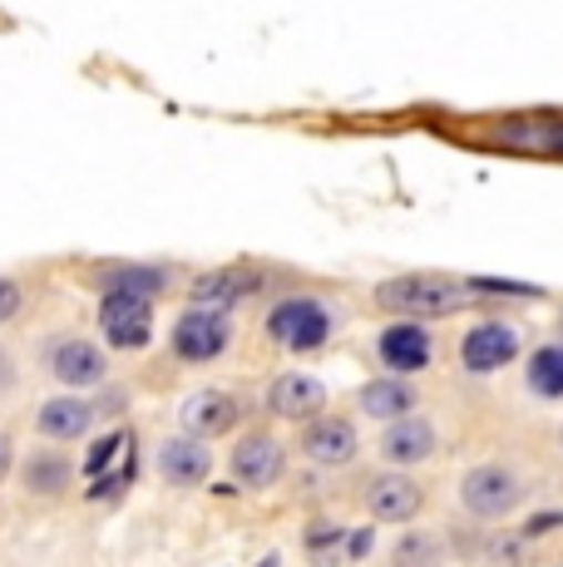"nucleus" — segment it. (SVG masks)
<instances>
[{
  "instance_id": "nucleus-1",
  "label": "nucleus",
  "mask_w": 563,
  "mask_h": 567,
  "mask_svg": "<svg viewBox=\"0 0 563 567\" xmlns=\"http://www.w3.org/2000/svg\"><path fill=\"white\" fill-rule=\"evenodd\" d=\"M376 307L391 311L396 321H440L470 307V277H450V271H400V277L376 281Z\"/></svg>"
},
{
  "instance_id": "nucleus-2",
  "label": "nucleus",
  "mask_w": 563,
  "mask_h": 567,
  "mask_svg": "<svg viewBox=\"0 0 563 567\" xmlns=\"http://www.w3.org/2000/svg\"><path fill=\"white\" fill-rule=\"evenodd\" d=\"M331 331H337V316L321 297H307V291H297V297H282L273 311H267V341L282 346V351L291 355H311L321 351V346L331 341Z\"/></svg>"
},
{
  "instance_id": "nucleus-3",
  "label": "nucleus",
  "mask_w": 563,
  "mask_h": 567,
  "mask_svg": "<svg viewBox=\"0 0 563 567\" xmlns=\"http://www.w3.org/2000/svg\"><path fill=\"white\" fill-rule=\"evenodd\" d=\"M529 504V484L509 464H474L460 478V508L474 523H504Z\"/></svg>"
},
{
  "instance_id": "nucleus-4",
  "label": "nucleus",
  "mask_w": 563,
  "mask_h": 567,
  "mask_svg": "<svg viewBox=\"0 0 563 567\" xmlns=\"http://www.w3.org/2000/svg\"><path fill=\"white\" fill-rule=\"evenodd\" d=\"M168 351L178 355L183 365H213V361H223V355L233 351V316L188 307L178 321H173Z\"/></svg>"
},
{
  "instance_id": "nucleus-5",
  "label": "nucleus",
  "mask_w": 563,
  "mask_h": 567,
  "mask_svg": "<svg viewBox=\"0 0 563 567\" xmlns=\"http://www.w3.org/2000/svg\"><path fill=\"white\" fill-rule=\"evenodd\" d=\"M100 336L114 351H144L154 341V297H144V291H104Z\"/></svg>"
},
{
  "instance_id": "nucleus-6",
  "label": "nucleus",
  "mask_w": 563,
  "mask_h": 567,
  "mask_svg": "<svg viewBox=\"0 0 563 567\" xmlns=\"http://www.w3.org/2000/svg\"><path fill=\"white\" fill-rule=\"evenodd\" d=\"M519 351H524V336L514 321H474L460 336V365L470 375H494V370L514 365Z\"/></svg>"
},
{
  "instance_id": "nucleus-7",
  "label": "nucleus",
  "mask_w": 563,
  "mask_h": 567,
  "mask_svg": "<svg viewBox=\"0 0 563 567\" xmlns=\"http://www.w3.org/2000/svg\"><path fill=\"white\" fill-rule=\"evenodd\" d=\"M50 375H55L70 395H80V390H94L110 380V355H104L100 341L55 336V341H50Z\"/></svg>"
},
{
  "instance_id": "nucleus-8",
  "label": "nucleus",
  "mask_w": 563,
  "mask_h": 567,
  "mask_svg": "<svg viewBox=\"0 0 563 567\" xmlns=\"http://www.w3.org/2000/svg\"><path fill=\"white\" fill-rule=\"evenodd\" d=\"M376 355H381L386 375H420L436 361V336L420 321H391L376 331Z\"/></svg>"
},
{
  "instance_id": "nucleus-9",
  "label": "nucleus",
  "mask_w": 563,
  "mask_h": 567,
  "mask_svg": "<svg viewBox=\"0 0 563 567\" xmlns=\"http://www.w3.org/2000/svg\"><path fill=\"white\" fill-rule=\"evenodd\" d=\"M227 468H233V478L243 488L263 494V488H273L287 474V450H282V440H273V434H243L233 444V454H227Z\"/></svg>"
},
{
  "instance_id": "nucleus-10",
  "label": "nucleus",
  "mask_w": 563,
  "mask_h": 567,
  "mask_svg": "<svg viewBox=\"0 0 563 567\" xmlns=\"http://www.w3.org/2000/svg\"><path fill=\"white\" fill-rule=\"evenodd\" d=\"M440 450V430L430 414H406V420H391L381 434V460L391 468H416V464H430Z\"/></svg>"
},
{
  "instance_id": "nucleus-11",
  "label": "nucleus",
  "mask_w": 563,
  "mask_h": 567,
  "mask_svg": "<svg viewBox=\"0 0 563 567\" xmlns=\"http://www.w3.org/2000/svg\"><path fill=\"white\" fill-rule=\"evenodd\" d=\"M301 454L317 468H346L361 454V434H356V424L341 420V414H317V420H307V430H301Z\"/></svg>"
},
{
  "instance_id": "nucleus-12",
  "label": "nucleus",
  "mask_w": 563,
  "mask_h": 567,
  "mask_svg": "<svg viewBox=\"0 0 563 567\" xmlns=\"http://www.w3.org/2000/svg\"><path fill=\"white\" fill-rule=\"evenodd\" d=\"M237 420H243V405H237V395H227V390H198V395H188L178 405V424L188 440H223V434L237 430Z\"/></svg>"
},
{
  "instance_id": "nucleus-13",
  "label": "nucleus",
  "mask_w": 563,
  "mask_h": 567,
  "mask_svg": "<svg viewBox=\"0 0 563 567\" xmlns=\"http://www.w3.org/2000/svg\"><path fill=\"white\" fill-rule=\"evenodd\" d=\"M426 508V488L406 474V468H391V474H376L366 484V514L376 523H410Z\"/></svg>"
},
{
  "instance_id": "nucleus-14",
  "label": "nucleus",
  "mask_w": 563,
  "mask_h": 567,
  "mask_svg": "<svg viewBox=\"0 0 563 567\" xmlns=\"http://www.w3.org/2000/svg\"><path fill=\"white\" fill-rule=\"evenodd\" d=\"M267 410L277 420L307 424L317 414H327V385L317 375H307V370H282V375H273V385H267Z\"/></svg>"
},
{
  "instance_id": "nucleus-15",
  "label": "nucleus",
  "mask_w": 563,
  "mask_h": 567,
  "mask_svg": "<svg viewBox=\"0 0 563 567\" xmlns=\"http://www.w3.org/2000/svg\"><path fill=\"white\" fill-rule=\"evenodd\" d=\"M263 287V277H257L253 267H213V271H203V277H193V287H188V307H203V311H233V307H243L253 291Z\"/></svg>"
},
{
  "instance_id": "nucleus-16",
  "label": "nucleus",
  "mask_w": 563,
  "mask_h": 567,
  "mask_svg": "<svg viewBox=\"0 0 563 567\" xmlns=\"http://www.w3.org/2000/svg\"><path fill=\"white\" fill-rule=\"evenodd\" d=\"M154 468L173 488H198L213 474V450L203 440H188V434H168L154 454Z\"/></svg>"
},
{
  "instance_id": "nucleus-17",
  "label": "nucleus",
  "mask_w": 563,
  "mask_h": 567,
  "mask_svg": "<svg viewBox=\"0 0 563 567\" xmlns=\"http://www.w3.org/2000/svg\"><path fill=\"white\" fill-rule=\"evenodd\" d=\"M90 430H94V405L84 395H70V390H64V395H50L45 405L35 410V434L50 444H74Z\"/></svg>"
},
{
  "instance_id": "nucleus-18",
  "label": "nucleus",
  "mask_w": 563,
  "mask_h": 567,
  "mask_svg": "<svg viewBox=\"0 0 563 567\" xmlns=\"http://www.w3.org/2000/svg\"><path fill=\"white\" fill-rule=\"evenodd\" d=\"M356 405H361L371 420H406V414H416L420 405V395H416V385H410L406 375H376V380H366L361 390H356Z\"/></svg>"
},
{
  "instance_id": "nucleus-19",
  "label": "nucleus",
  "mask_w": 563,
  "mask_h": 567,
  "mask_svg": "<svg viewBox=\"0 0 563 567\" xmlns=\"http://www.w3.org/2000/svg\"><path fill=\"white\" fill-rule=\"evenodd\" d=\"M504 148H529V154H563V124L559 118H509L494 128Z\"/></svg>"
},
{
  "instance_id": "nucleus-20",
  "label": "nucleus",
  "mask_w": 563,
  "mask_h": 567,
  "mask_svg": "<svg viewBox=\"0 0 563 567\" xmlns=\"http://www.w3.org/2000/svg\"><path fill=\"white\" fill-rule=\"evenodd\" d=\"M524 390L534 400H549V405L563 400V341H549V346H539V351H529Z\"/></svg>"
},
{
  "instance_id": "nucleus-21",
  "label": "nucleus",
  "mask_w": 563,
  "mask_h": 567,
  "mask_svg": "<svg viewBox=\"0 0 563 567\" xmlns=\"http://www.w3.org/2000/svg\"><path fill=\"white\" fill-rule=\"evenodd\" d=\"M70 478H74V464L64 460V454H55V450H35L25 464H20V484H25L30 494H40V498L64 494Z\"/></svg>"
},
{
  "instance_id": "nucleus-22",
  "label": "nucleus",
  "mask_w": 563,
  "mask_h": 567,
  "mask_svg": "<svg viewBox=\"0 0 563 567\" xmlns=\"http://www.w3.org/2000/svg\"><path fill=\"white\" fill-rule=\"evenodd\" d=\"M104 291H144V297H158L168 287V271L164 267H110L100 271Z\"/></svg>"
},
{
  "instance_id": "nucleus-23",
  "label": "nucleus",
  "mask_w": 563,
  "mask_h": 567,
  "mask_svg": "<svg viewBox=\"0 0 563 567\" xmlns=\"http://www.w3.org/2000/svg\"><path fill=\"white\" fill-rule=\"evenodd\" d=\"M440 558H446L440 533H406V538L396 543V553H391L396 567H440Z\"/></svg>"
},
{
  "instance_id": "nucleus-24",
  "label": "nucleus",
  "mask_w": 563,
  "mask_h": 567,
  "mask_svg": "<svg viewBox=\"0 0 563 567\" xmlns=\"http://www.w3.org/2000/svg\"><path fill=\"white\" fill-rule=\"evenodd\" d=\"M124 444H129V434H124V430H119V434H104V440L90 450V460H84V474H104V468L114 464V454L124 450Z\"/></svg>"
},
{
  "instance_id": "nucleus-25",
  "label": "nucleus",
  "mask_w": 563,
  "mask_h": 567,
  "mask_svg": "<svg viewBox=\"0 0 563 567\" xmlns=\"http://www.w3.org/2000/svg\"><path fill=\"white\" fill-rule=\"evenodd\" d=\"M20 311H25V287L16 277H0V326H10Z\"/></svg>"
},
{
  "instance_id": "nucleus-26",
  "label": "nucleus",
  "mask_w": 563,
  "mask_h": 567,
  "mask_svg": "<svg viewBox=\"0 0 563 567\" xmlns=\"http://www.w3.org/2000/svg\"><path fill=\"white\" fill-rule=\"evenodd\" d=\"M10 454H16V450H10V440H6V434H0V478L10 474Z\"/></svg>"
},
{
  "instance_id": "nucleus-27",
  "label": "nucleus",
  "mask_w": 563,
  "mask_h": 567,
  "mask_svg": "<svg viewBox=\"0 0 563 567\" xmlns=\"http://www.w3.org/2000/svg\"><path fill=\"white\" fill-rule=\"evenodd\" d=\"M559 450H563V424H559Z\"/></svg>"
},
{
  "instance_id": "nucleus-28",
  "label": "nucleus",
  "mask_w": 563,
  "mask_h": 567,
  "mask_svg": "<svg viewBox=\"0 0 563 567\" xmlns=\"http://www.w3.org/2000/svg\"><path fill=\"white\" fill-rule=\"evenodd\" d=\"M263 567H277V558H267V563H263Z\"/></svg>"
},
{
  "instance_id": "nucleus-29",
  "label": "nucleus",
  "mask_w": 563,
  "mask_h": 567,
  "mask_svg": "<svg viewBox=\"0 0 563 567\" xmlns=\"http://www.w3.org/2000/svg\"><path fill=\"white\" fill-rule=\"evenodd\" d=\"M559 326H563V311H559Z\"/></svg>"
},
{
  "instance_id": "nucleus-30",
  "label": "nucleus",
  "mask_w": 563,
  "mask_h": 567,
  "mask_svg": "<svg viewBox=\"0 0 563 567\" xmlns=\"http://www.w3.org/2000/svg\"><path fill=\"white\" fill-rule=\"evenodd\" d=\"M0 385H6V380H0Z\"/></svg>"
},
{
  "instance_id": "nucleus-31",
  "label": "nucleus",
  "mask_w": 563,
  "mask_h": 567,
  "mask_svg": "<svg viewBox=\"0 0 563 567\" xmlns=\"http://www.w3.org/2000/svg\"><path fill=\"white\" fill-rule=\"evenodd\" d=\"M559 567H563V563H559Z\"/></svg>"
}]
</instances>
